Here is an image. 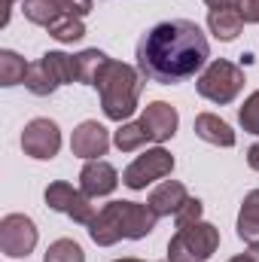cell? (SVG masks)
<instances>
[{
  "label": "cell",
  "instance_id": "obj_1",
  "mask_svg": "<svg viewBox=\"0 0 259 262\" xmlns=\"http://www.w3.org/2000/svg\"><path fill=\"white\" fill-rule=\"evenodd\" d=\"M210 58L207 37L189 18H174L149 28L137 43V70L143 79L174 85L195 76Z\"/></svg>",
  "mask_w": 259,
  "mask_h": 262
},
{
  "label": "cell",
  "instance_id": "obj_2",
  "mask_svg": "<svg viewBox=\"0 0 259 262\" xmlns=\"http://www.w3.org/2000/svg\"><path fill=\"white\" fill-rule=\"evenodd\" d=\"M159 216L149 204H137V201H110L98 210V216L89 223V235L95 244L110 247L116 241H137L146 238L156 229Z\"/></svg>",
  "mask_w": 259,
  "mask_h": 262
},
{
  "label": "cell",
  "instance_id": "obj_3",
  "mask_svg": "<svg viewBox=\"0 0 259 262\" xmlns=\"http://www.w3.org/2000/svg\"><path fill=\"white\" fill-rule=\"evenodd\" d=\"M92 89H98V95H101L104 116L113 119V122H125L137 110L140 89H143V73L134 70L131 64H122V61L110 58L101 67V73H98Z\"/></svg>",
  "mask_w": 259,
  "mask_h": 262
},
{
  "label": "cell",
  "instance_id": "obj_4",
  "mask_svg": "<svg viewBox=\"0 0 259 262\" xmlns=\"http://www.w3.org/2000/svg\"><path fill=\"white\" fill-rule=\"evenodd\" d=\"M67 82H76V55H64V52H46L40 61L28 67V76H25L28 92L37 98L52 95L58 85H67Z\"/></svg>",
  "mask_w": 259,
  "mask_h": 262
},
{
  "label": "cell",
  "instance_id": "obj_5",
  "mask_svg": "<svg viewBox=\"0 0 259 262\" xmlns=\"http://www.w3.org/2000/svg\"><path fill=\"white\" fill-rule=\"evenodd\" d=\"M220 247V232L210 223H192L177 229L168 244V262H207Z\"/></svg>",
  "mask_w": 259,
  "mask_h": 262
},
{
  "label": "cell",
  "instance_id": "obj_6",
  "mask_svg": "<svg viewBox=\"0 0 259 262\" xmlns=\"http://www.w3.org/2000/svg\"><path fill=\"white\" fill-rule=\"evenodd\" d=\"M198 95L213 101V104H229L238 98V92L244 89V70L226 58H217L201 70L198 82H195Z\"/></svg>",
  "mask_w": 259,
  "mask_h": 262
},
{
  "label": "cell",
  "instance_id": "obj_7",
  "mask_svg": "<svg viewBox=\"0 0 259 262\" xmlns=\"http://www.w3.org/2000/svg\"><path fill=\"white\" fill-rule=\"evenodd\" d=\"M46 204H49L52 210H58V213L70 216L73 223H82V226H89V223L98 216L92 198L85 195L82 189H73V186L64 183V180L49 183V189H46Z\"/></svg>",
  "mask_w": 259,
  "mask_h": 262
},
{
  "label": "cell",
  "instance_id": "obj_8",
  "mask_svg": "<svg viewBox=\"0 0 259 262\" xmlns=\"http://www.w3.org/2000/svg\"><path fill=\"white\" fill-rule=\"evenodd\" d=\"M174 171V156L168 149H146L143 156H137L125 168L122 183L128 189H146L153 180H162Z\"/></svg>",
  "mask_w": 259,
  "mask_h": 262
},
{
  "label": "cell",
  "instance_id": "obj_9",
  "mask_svg": "<svg viewBox=\"0 0 259 262\" xmlns=\"http://www.w3.org/2000/svg\"><path fill=\"white\" fill-rule=\"evenodd\" d=\"M37 247V226L25 213H6L0 220V250L12 259L28 256Z\"/></svg>",
  "mask_w": 259,
  "mask_h": 262
},
{
  "label": "cell",
  "instance_id": "obj_10",
  "mask_svg": "<svg viewBox=\"0 0 259 262\" xmlns=\"http://www.w3.org/2000/svg\"><path fill=\"white\" fill-rule=\"evenodd\" d=\"M21 149L31 159H52L61 149V131L52 119H34L21 131Z\"/></svg>",
  "mask_w": 259,
  "mask_h": 262
},
{
  "label": "cell",
  "instance_id": "obj_11",
  "mask_svg": "<svg viewBox=\"0 0 259 262\" xmlns=\"http://www.w3.org/2000/svg\"><path fill=\"white\" fill-rule=\"evenodd\" d=\"M137 122H140V128H143V134H146V140L162 143V140L174 137L180 116H177V110H174L171 104H165V101H153V104L143 110V116H140Z\"/></svg>",
  "mask_w": 259,
  "mask_h": 262
},
{
  "label": "cell",
  "instance_id": "obj_12",
  "mask_svg": "<svg viewBox=\"0 0 259 262\" xmlns=\"http://www.w3.org/2000/svg\"><path fill=\"white\" fill-rule=\"evenodd\" d=\"M119 183V174L110 162H101V159H89L82 174H79V189L85 192L89 198H101L110 195Z\"/></svg>",
  "mask_w": 259,
  "mask_h": 262
},
{
  "label": "cell",
  "instance_id": "obj_13",
  "mask_svg": "<svg viewBox=\"0 0 259 262\" xmlns=\"http://www.w3.org/2000/svg\"><path fill=\"white\" fill-rule=\"evenodd\" d=\"M107 146H110V134L104 125H98V122H82V125H76L73 128V137H70V149H73V156H79V159H98V156H104L107 152Z\"/></svg>",
  "mask_w": 259,
  "mask_h": 262
},
{
  "label": "cell",
  "instance_id": "obj_14",
  "mask_svg": "<svg viewBox=\"0 0 259 262\" xmlns=\"http://www.w3.org/2000/svg\"><path fill=\"white\" fill-rule=\"evenodd\" d=\"M186 201H189V192H186L183 183H177V180H165L159 189H153V195H149L146 204L156 210V216H171V213H177Z\"/></svg>",
  "mask_w": 259,
  "mask_h": 262
},
{
  "label": "cell",
  "instance_id": "obj_15",
  "mask_svg": "<svg viewBox=\"0 0 259 262\" xmlns=\"http://www.w3.org/2000/svg\"><path fill=\"white\" fill-rule=\"evenodd\" d=\"M207 25H210V34L217 40H235L244 28V15L238 6H220V9H210L207 12Z\"/></svg>",
  "mask_w": 259,
  "mask_h": 262
},
{
  "label": "cell",
  "instance_id": "obj_16",
  "mask_svg": "<svg viewBox=\"0 0 259 262\" xmlns=\"http://www.w3.org/2000/svg\"><path fill=\"white\" fill-rule=\"evenodd\" d=\"M238 238L250 247H259V189L247 192L238 213Z\"/></svg>",
  "mask_w": 259,
  "mask_h": 262
},
{
  "label": "cell",
  "instance_id": "obj_17",
  "mask_svg": "<svg viewBox=\"0 0 259 262\" xmlns=\"http://www.w3.org/2000/svg\"><path fill=\"white\" fill-rule=\"evenodd\" d=\"M195 134L201 140L213 143V146H235V131L213 113H198L195 116Z\"/></svg>",
  "mask_w": 259,
  "mask_h": 262
},
{
  "label": "cell",
  "instance_id": "obj_18",
  "mask_svg": "<svg viewBox=\"0 0 259 262\" xmlns=\"http://www.w3.org/2000/svg\"><path fill=\"white\" fill-rule=\"evenodd\" d=\"M21 12H25L28 21L43 25V28H49L52 21H58L64 15V9H61L58 0H21Z\"/></svg>",
  "mask_w": 259,
  "mask_h": 262
},
{
  "label": "cell",
  "instance_id": "obj_19",
  "mask_svg": "<svg viewBox=\"0 0 259 262\" xmlns=\"http://www.w3.org/2000/svg\"><path fill=\"white\" fill-rule=\"evenodd\" d=\"M110 58L101 52V49H85L76 55V82H85V85H95L101 67L107 64Z\"/></svg>",
  "mask_w": 259,
  "mask_h": 262
},
{
  "label": "cell",
  "instance_id": "obj_20",
  "mask_svg": "<svg viewBox=\"0 0 259 262\" xmlns=\"http://www.w3.org/2000/svg\"><path fill=\"white\" fill-rule=\"evenodd\" d=\"M28 67L25 64V58L21 55H15V52H9V49H3L0 52V85H18V82H25V76H28Z\"/></svg>",
  "mask_w": 259,
  "mask_h": 262
},
{
  "label": "cell",
  "instance_id": "obj_21",
  "mask_svg": "<svg viewBox=\"0 0 259 262\" xmlns=\"http://www.w3.org/2000/svg\"><path fill=\"white\" fill-rule=\"evenodd\" d=\"M49 34H52L58 43H73V40H82V37H85V25H82V18H79V15L64 12L58 21H52V25H49Z\"/></svg>",
  "mask_w": 259,
  "mask_h": 262
},
{
  "label": "cell",
  "instance_id": "obj_22",
  "mask_svg": "<svg viewBox=\"0 0 259 262\" xmlns=\"http://www.w3.org/2000/svg\"><path fill=\"white\" fill-rule=\"evenodd\" d=\"M43 262H85V253H82V247H79L76 241H70V238H58L55 244H49V250H46Z\"/></svg>",
  "mask_w": 259,
  "mask_h": 262
},
{
  "label": "cell",
  "instance_id": "obj_23",
  "mask_svg": "<svg viewBox=\"0 0 259 262\" xmlns=\"http://www.w3.org/2000/svg\"><path fill=\"white\" fill-rule=\"evenodd\" d=\"M113 143H116L122 152H131V149H137V146L146 143V134L140 128V122H125L122 128L113 134Z\"/></svg>",
  "mask_w": 259,
  "mask_h": 262
},
{
  "label": "cell",
  "instance_id": "obj_24",
  "mask_svg": "<svg viewBox=\"0 0 259 262\" xmlns=\"http://www.w3.org/2000/svg\"><path fill=\"white\" fill-rule=\"evenodd\" d=\"M238 122L244 125V131L259 134V92H253V95L244 101V107L238 110Z\"/></svg>",
  "mask_w": 259,
  "mask_h": 262
},
{
  "label": "cell",
  "instance_id": "obj_25",
  "mask_svg": "<svg viewBox=\"0 0 259 262\" xmlns=\"http://www.w3.org/2000/svg\"><path fill=\"white\" fill-rule=\"evenodd\" d=\"M201 210H204V204H201L198 198H189V201L174 213L177 229H186V226H192V223H201Z\"/></svg>",
  "mask_w": 259,
  "mask_h": 262
},
{
  "label": "cell",
  "instance_id": "obj_26",
  "mask_svg": "<svg viewBox=\"0 0 259 262\" xmlns=\"http://www.w3.org/2000/svg\"><path fill=\"white\" fill-rule=\"evenodd\" d=\"M61 3V9L70 12V15H85V12H92V0H58Z\"/></svg>",
  "mask_w": 259,
  "mask_h": 262
},
{
  "label": "cell",
  "instance_id": "obj_27",
  "mask_svg": "<svg viewBox=\"0 0 259 262\" xmlns=\"http://www.w3.org/2000/svg\"><path fill=\"white\" fill-rule=\"evenodd\" d=\"M238 9H241L244 21L259 25V0H238Z\"/></svg>",
  "mask_w": 259,
  "mask_h": 262
},
{
  "label": "cell",
  "instance_id": "obj_28",
  "mask_svg": "<svg viewBox=\"0 0 259 262\" xmlns=\"http://www.w3.org/2000/svg\"><path fill=\"white\" fill-rule=\"evenodd\" d=\"M247 165H250L253 171H259V143H253V146L247 149Z\"/></svg>",
  "mask_w": 259,
  "mask_h": 262
},
{
  "label": "cell",
  "instance_id": "obj_29",
  "mask_svg": "<svg viewBox=\"0 0 259 262\" xmlns=\"http://www.w3.org/2000/svg\"><path fill=\"white\" fill-rule=\"evenodd\" d=\"M210 9H220V6H238V0H204Z\"/></svg>",
  "mask_w": 259,
  "mask_h": 262
},
{
  "label": "cell",
  "instance_id": "obj_30",
  "mask_svg": "<svg viewBox=\"0 0 259 262\" xmlns=\"http://www.w3.org/2000/svg\"><path fill=\"white\" fill-rule=\"evenodd\" d=\"M229 262H253V256H250V253H244V256H235V259H229Z\"/></svg>",
  "mask_w": 259,
  "mask_h": 262
},
{
  "label": "cell",
  "instance_id": "obj_31",
  "mask_svg": "<svg viewBox=\"0 0 259 262\" xmlns=\"http://www.w3.org/2000/svg\"><path fill=\"white\" fill-rule=\"evenodd\" d=\"M250 256H253V262H259V247H250Z\"/></svg>",
  "mask_w": 259,
  "mask_h": 262
},
{
  "label": "cell",
  "instance_id": "obj_32",
  "mask_svg": "<svg viewBox=\"0 0 259 262\" xmlns=\"http://www.w3.org/2000/svg\"><path fill=\"white\" fill-rule=\"evenodd\" d=\"M116 262H140V259H116Z\"/></svg>",
  "mask_w": 259,
  "mask_h": 262
}]
</instances>
